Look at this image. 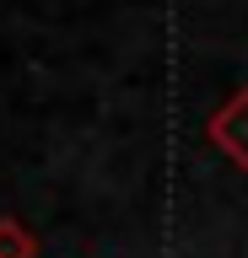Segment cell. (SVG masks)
<instances>
[{"label": "cell", "instance_id": "obj_2", "mask_svg": "<svg viewBox=\"0 0 248 258\" xmlns=\"http://www.w3.org/2000/svg\"><path fill=\"white\" fill-rule=\"evenodd\" d=\"M0 258H38V231L17 215H0Z\"/></svg>", "mask_w": 248, "mask_h": 258}, {"label": "cell", "instance_id": "obj_1", "mask_svg": "<svg viewBox=\"0 0 248 258\" xmlns=\"http://www.w3.org/2000/svg\"><path fill=\"white\" fill-rule=\"evenodd\" d=\"M205 140H211L237 172H248V86H237V92L205 118Z\"/></svg>", "mask_w": 248, "mask_h": 258}]
</instances>
